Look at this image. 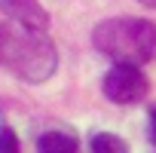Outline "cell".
Returning <instances> with one entry per match:
<instances>
[{"label": "cell", "instance_id": "obj_1", "mask_svg": "<svg viewBox=\"0 0 156 153\" xmlns=\"http://www.w3.org/2000/svg\"><path fill=\"white\" fill-rule=\"evenodd\" d=\"M92 40L116 64H144L156 55V25L147 19H107L95 28Z\"/></svg>", "mask_w": 156, "mask_h": 153}, {"label": "cell", "instance_id": "obj_2", "mask_svg": "<svg viewBox=\"0 0 156 153\" xmlns=\"http://www.w3.org/2000/svg\"><path fill=\"white\" fill-rule=\"evenodd\" d=\"M3 64H9L16 73H22L25 80H46L55 70V49L43 37V31H9Z\"/></svg>", "mask_w": 156, "mask_h": 153}, {"label": "cell", "instance_id": "obj_3", "mask_svg": "<svg viewBox=\"0 0 156 153\" xmlns=\"http://www.w3.org/2000/svg\"><path fill=\"white\" fill-rule=\"evenodd\" d=\"M104 95L116 104H135L147 95V76L138 64H113L104 73Z\"/></svg>", "mask_w": 156, "mask_h": 153}, {"label": "cell", "instance_id": "obj_4", "mask_svg": "<svg viewBox=\"0 0 156 153\" xmlns=\"http://www.w3.org/2000/svg\"><path fill=\"white\" fill-rule=\"evenodd\" d=\"M0 9H3L19 28H28V31H46V25H49L46 9L37 3V0H0Z\"/></svg>", "mask_w": 156, "mask_h": 153}, {"label": "cell", "instance_id": "obj_5", "mask_svg": "<svg viewBox=\"0 0 156 153\" xmlns=\"http://www.w3.org/2000/svg\"><path fill=\"white\" fill-rule=\"evenodd\" d=\"M37 153H76V138L67 132H46L37 141Z\"/></svg>", "mask_w": 156, "mask_h": 153}, {"label": "cell", "instance_id": "obj_6", "mask_svg": "<svg viewBox=\"0 0 156 153\" xmlns=\"http://www.w3.org/2000/svg\"><path fill=\"white\" fill-rule=\"evenodd\" d=\"M92 153H129V147H126L122 138H116L110 132H101V135L92 138Z\"/></svg>", "mask_w": 156, "mask_h": 153}, {"label": "cell", "instance_id": "obj_7", "mask_svg": "<svg viewBox=\"0 0 156 153\" xmlns=\"http://www.w3.org/2000/svg\"><path fill=\"white\" fill-rule=\"evenodd\" d=\"M0 153H19V138L12 129H0Z\"/></svg>", "mask_w": 156, "mask_h": 153}, {"label": "cell", "instance_id": "obj_8", "mask_svg": "<svg viewBox=\"0 0 156 153\" xmlns=\"http://www.w3.org/2000/svg\"><path fill=\"white\" fill-rule=\"evenodd\" d=\"M9 31H12V28L0 25V64H3V52H6V40H9Z\"/></svg>", "mask_w": 156, "mask_h": 153}, {"label": "cell", "instance_id": "obj_9", "mask_svg": "<svg viewBox=\"0 0 156 153\" xmlns=\"http://www.w3.org/2000/svg\"><path fill=\"white\" fill-rule=\"evenodd\" d=\"M150 138H153V144H156V110H153V116H150Z\"/></svg>", "mask_w": 156, "mask_h": 153}, {"label": "cell", "instance_id": "obj_10", "mask_svg": "<svg viewBox=\"0 0 156 153\" xmlns=\"http://www.w3.org/2000/svg\"><path fill=\"white\" fill-rule=\"evenodd\" d=\"M144 6H150V9H156V0H141Z\"/></svg>", "mask_w": 156, "mask_h": 153}]
</instances>
